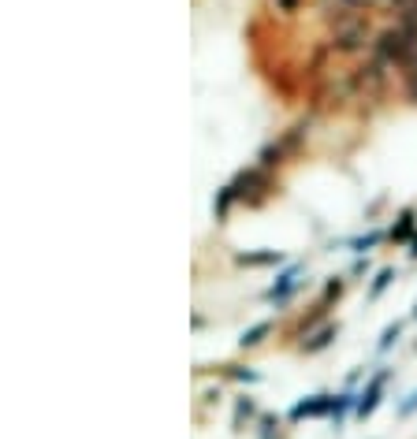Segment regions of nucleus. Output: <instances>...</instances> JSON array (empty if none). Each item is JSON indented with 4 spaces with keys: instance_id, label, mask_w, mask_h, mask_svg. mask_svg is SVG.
Wrapping results in <instances>:
<instances>
[{
    "instance_id": "nucleus-1",
    "label": "nucleus",
    "mask_w": 417,
    "mask_h": 439,
    "mask_svg": "<svg viewBox=\"0 0 417 439\" xmlns=\"http://www.w3.org/2000/svg\"><path fill=\"white\" fill-rule=\"evenodd\" d=\"M380 387H384V372H380L377 380H372L369 391L362 394V402H358V414H362V417H369V414H372V406L380 402Z\"/></svg>"
},
{
    "instance_id": "nucleus-2",
    "label": "nucleus",
    "mask_w": 417,
    "mask_h": 439,
    "mask_svg": "<svg viewBox=\"0 0 417 439\" xmlns=\"http://www.w3.org/2000/svg\"><path fill=\"white\" fill-rule=\"evenodd\" d=\"M324 409H332V399H324V394H317L313 402H302V406H295V421H302V417H313V414H324Z\"/></svg>"
},
{
    "instance_id": "nucleus-3",
    "label": "nucleus",
    "mask_w": 417,
    "mask_h": 439,
    "mask_svg": "<svg viewBox=\"0 0 417 439\" xmlns=\"http://www.w3.org/2000/svg\"><path fill=\"white\" fill-rule=\"evenodd\" d=\"M298 272H302V268H291V272H283V275H280V283L268 290V302H283L287 295H291V287H295V275H298Z\"/></svg>"
},
{
    "instance_id": "nucleus-4",
    "label": "nucleus",
    "mask_w": 417,
    "mask_h": 439,
    "mask_svg": "<svg viewBox=\"0 0 417 439\" xmlns=\"http://www.w3.org/2000/svg\"><path fill=\"white\" fill-rule=\"evenodd\" d=\"M392 283V268H384L380 275H377V283H372V290H369V298H380V290Z\"/></svg>"
},
{
    "instance_id": "nucleus-5",
    "label": "nucleus",
    "mask_w": 417,
    "mask_h": 439,
    "mask_svg": "<svg viewBox=\"0 0 417 439\" xmlns=\"http://www.w3.org/2000/svg\"><path fill=\"white\" fill-rule=\"evenodd\" d=\"M242 265H272V261H280V253H257V257H239Z\"/></svg>"
},
{
    "instance_id": "nucleus-6",
    "label": "nucleus",
    "mask_w": 417,
    "mask_h": 439,
    "mask_svg": "<svg viewBox=\"0 0 417 439\" xmlns=\"http://www.w3.org/2000/svg\"><path fill=\"white\" fill-rule=\"evenodd\" d=\"M268 331V324H257L250 335H242V346H253V343H261V335Z\"/></svg>"
},
{
    "instance_id": "nucleus-7",
    "label": "nucleus",
    "mask_w": 417,
    "mask_h": 439,
    "mask_svg": "<svg viewBox=\"0 0 417 439\" xmlns=\"http://www.w3.org/2000/svg\"><path fill=\"white\" fill-rule=\"evenodd\" d=\"M410 227H413V219H410V216H402V224L392 227V239H406V235H410Z\"/></svg>"
},
{
    "instance_id": "nucleus-8",
    "label": "nucleus",
    "mask_w": 417,
    "mask_h": 439,
    "mask_svg": "<svg viewBox=\"0 0 417 439\" xmlns=\"http://www.w3.org/2000/svg\"><path fill=\"white\" fill-rule=\"evenodd\" d=\"M392 339H399V324L384 331V339H380V346H392Z\"/></svg>"
},
{
    "instance_id": "nucleus-9",
    "label": "nucleus",
    "mask_w": 417,
    "mask_h": 439,
    "mask_svg": "<svg viewBox=\"0 0 417 439\" xmlns=\"http://www.w3.org/2000/svg\"><path fill=\"white\" fill-rule=\"evenodd\" d=\"M413 257H417V242H413Z\"/></svg>"
}]
</instances>
